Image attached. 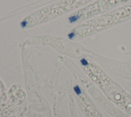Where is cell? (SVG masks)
I'll return each mask as SVG.
<instances>
[{
	"label": "cell",
	"instance_id": "1",
	"mask_svg": "<svg viewBox=\"0 0 131 117\" xmlns=\"http://www.w3.org/2000/svg\"><path fill=\"white\" fill-rule=\"evenodd\" d=\"M74 89L75 92H76V93H77V95H80V93H81V90H80V87L78 86H76L74 87Z\"/></svg>",
	"mask_w": 131,
	"mask_h": 117
},
{
	"label": "cell",
	"instance_id": "2",
	"mask_svg": "<svg viewBox=\"0 0 131 117\" xmlns=\"http://www.w3.org/2000/svg\"><path fill=\"white\" fill-rule=\"evenodd\" d=\"M81 63L82 65H83L84 66H86V65H88V61L86 60H85L84 59H83L81 60Z\"/></svg>",
	"mask_w": 131,
	"mask_h": 117
}]
</instances>
